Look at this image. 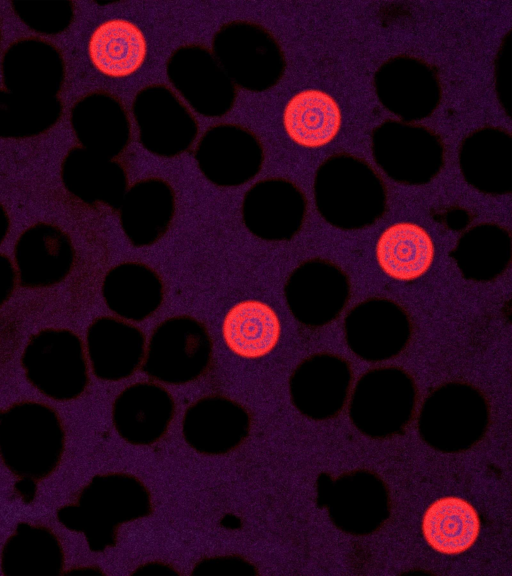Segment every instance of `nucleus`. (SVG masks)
I'll list each match as a JSON object with an SVG mask.
<instances>
[{"label": "nucleus", "mask_w": 512, "mask_h": 576, "mask_svg": "<svg viewBox=\"0 0 512 576\" xmlns=\"http://www.w3.org/2000/svg\"><path fill=\"white\" fill-rule=\"evenodd\" d=\"M70 26L50 41L61 50L67 107L79 99L105 93L132 119L133 105L145 89L173 90L168 74L181 48L211 49L225 25L237 22L236 1H129L111 4L78 2Z\"/></svg>", "instance_id": "nucleus-1"}, {"label": "nucleus", "mask_w": 512, "mask_h": 576, "mask_svg": "<svg viewBox=\"0 0 512 576\" xmlns=\"http://www.w3.org/2000/svg\"><path fill=\"white\" fill-rule=\"evenodd\" d=\"M103 294L107 306L132 321H143L161 306L164 297L162 279L151 267L125 262L106 275Z\"/></svg>", "instance_id": "nucleus-2"}, {"label": "nucleus", "mask_w": 512, "mask_h": 576, "mask_svg": "<svg viewBox=\"0 0 512 576\" xmlns=\"http://www.w3.org/2000/svg\"><path fill=\"white\" fill-rule=\"evenodd\" d=\"M376 257L391 278L410 281L422 276L434 258V244L421 226L401 222L388 227L379 237Z\"/></svg>", "instance_id": "nucleus-3"}, {"label": "nucleus", "mask_w": 512, "mask_h": 576, "mask_svg": "<svg viewBox=\"0 0 512 576\" xmlns=\"http://www.w3.org/2000/svg\"><path fill=\"white\" fill-rule=\"evenodd\" d=\"M281 324L275 310L265 302L246 300L234 305L223 322L228 348L245 358H259L276 346Z\"/></svg>", "instance_id": "nucleus-4"}, {"label": "nucleus", "mask_w": 512, "mask_h": 576, "mask_svg": "<svg viewBox=\"0 0 512 576\" xmlns=\"http://www.w3.org/2000/svg\"><path fill=\"white\" fill-rule=\"evenodd\" d=\"M479 533L474 508L457 497L434 502L423 518V534L429 545L444 554H458L470 548Z\"/></svg>", "instance_id": "nucleus-5"}, {"label": "nucleus", "mask_w": 512, "mask_h": 576, "mask_svg": "<svg viewBox=\"0 0 512 576\" xmlns=\"http://www.w3.org/2000/svg\"><path fill=\"white\" fill-rule=\"evenodd\" d=\"M8 147H9V142H3V141L0 140V165H1V162H2V161L4 160V158H5V155H6V153H7Z\"/></svg>", "instance_id": "nucleus-6"}]
</instances>
